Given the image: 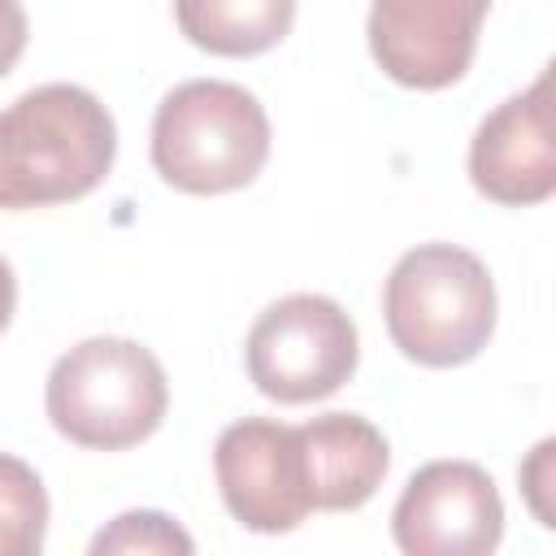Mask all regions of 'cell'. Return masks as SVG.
Returning <instances> with one entry per match:
<instances>
[{
  "label": "cell",
  "mask_w": 556,
  "mask_h": 556,
  "mask_svg": "<svg viewBox=\"0 0 556 556\" xmlns=\"http://www.w3.org/2000/svg\"><path fill=\"white\" fill-rule=\"evenodd\" d=\"M113 161V113L78 83H43L0 109V208L83 200L109 178Z\"/></svg>",
  "instance_id": "1"
},
{
  "label": "cell",
  "mask_w": 556,
  "mask_h": 556,
  "mask_svg": "<svg viewBox=\"0 0 556 556\" xmlns=\"http://www.w3.org/2000/svg\"><path fill=\"white\" fill-rule=\"evenodd\" d=\"M382 317L408 361L426 369L469 365L491 343L500 317L491 269L469 248L417 243L382 282Z\"/></svg>",
  "instance_id": "2"
},
{
  "label": "cell",
  "mask_w": 556,
  "mask_h": 556,
  "mask_svg": "<svg viewBox=\"0 0 556 556\" xmlns=\"http://www.w3.org/2000/svg\"><path fill=\"white\" fill-rule=\"evenodd\" d=\"M43 408L61 439L91 452H126L161 430L169 382L143 343L96 334L52 361Z\"/></svg>",
  "instance_id": "3"
},
{
  "label": "cell",
  "mask_w": 556,
  "mask_h": 556,
  "mask_svg": "<svg viewBox=\"0 0 556 556\" xmlns=\"http://www.w3.org/2000/svg\"><path fill=\"white\" fill-rule=\"evenodd\" d=\"M269 161V117L261 100L226 78L178 83L152 117V169L187 195L248 187Z\"/></svg>",
  "instance_id": "4"
},
{
  "label": "cell",
  "mask_w": 556,
  "mask_h": 556,
  "mask_svg": "<svg viewBox=\"0 0 556 556\" xmlns=\"http://www.w3.org/2000/svg\"><path fill=\"white\" fill-rule=\"evenodd\" d=\"M361 361V334L348 308L317 291L274 300L248 330L243 365L252 387L278 404L334 395Z\"/></svg>",
  "instance_id": "5"
},
{
  "label": "cell",
  "mask_w": 556,
  "mask_h": 556,
  "mask_svg": "<svg viewBox=\"0 0 556 556\" xmlns=\"http://www.w3.org/2000/svg\"><path fill=\"white\" fill-rule=\"evenodd\" d=\"M391 539L408 556H486L504 539V500L495 478L473 460L421 465L395 508Z\"/></svg>",
  "instance_id": "6"
},
{
  "label": "cell",
  "mask_w": 556,
  "mask_h": 556,
  "mask_svg": "<svg viewBox=\"0 0 556 556\" xmlns=\"http://www.w3.org/2000/svg\"><path fill=\"white\" fill-rule=\"evenodd\" d=\"M213 473L226 513L256 534H287L313 513L295 426L269 417L230 421L213 443Z\"/></svg>",
  "instance_id": "7"
},
{
  "label": "cell",
  "mask_w": 556,
  "mask_h": 556,
  "mask_svg": "<svg viewBox=\"0 0 556 556\" xmlns=\"http://www.w3.org/2000/svg\"><path fill=\"white\" fill-rule=\"evenodd\" d=\"M491 0H374L369 52L378 70L413 91H443L465 78Z\"/></svg>",
  "instance_id": "8"
},
{
  "label": "cell",
  "mask_w": 556,
  "mask_h": 556,
  "mask_svg": "<svg viewBox=\"0 0 556 556\" xmlns=\"http://www.w3.org/2000/svg\"><path fill=\"white\" fill-rule=\"evenodd\" d=\"M469 182L478 195L508 208L543 204L556 191L552 65L478 122L469 139Z\"/></svg>",
  "instance_id": "9"
},
{
  "label": "cell",
  "mask_w": 556,
  "mask_h": 556,
  "mask_svg": "<svg viewBox=\"0 0 556 556\" xmlns=\"http://www.w3.org/2000/svg\"><path fill=\"white\" fill-rule=\"evenodd\" d=\"M313 513H352L369 504L391 469L387 434L361 413H321L295 426Z\"/></svg>",
  "instance_id": "10"
},
{
  "label": "cell",
  "mask_w": 556,
  "mask_h": 556,
  "mask_svg": "<svg viewBox=\"0 0 556 556\" xmlns=\"http://www.w3.org/2000/svg\"><path fill=\"white\" fill-rule=\"evenodd\" d=\"M187 43L213 56H261L291 35L295 0H174Z\"/></svg>",
  "instance_id": "11"
},
{
  "label": "cell",
  "mask_w": 556,
  "mask_h": 556,
  "mask_svg": "<svg viewBox=\"0 0 556 556\" xmlns=\"http://www.w3.org/2000/svg\"><path fill=\"white\" fill-rule=\"evenodd\" d=\"M48 534V491L39 473L0 452V556H39Z\"/></svg>",
  "instance_id": "12"
},
{
  "label": "cell",
  "mask_w": 556,
  "mask_h": 556,
  "mask_svg": "<svg viewBox=\"0 0 556 556\" xmlns=\"http://www.w3.org/2000/svg\"><path fill=\"white\" fill-rule=\"evenodd\" d=\"M135 556V552H195V539L165 513L156 508H135V513H122L113 517L96 539H91V556Z\"/></svg>",
  "instance_id": "13"
},
{
  "label": "cell",
  "mask_w": 556,
  "mask_h": 556,
  "mask_svg": "<svg viewBox=\"0 0 556 556\" xmlns=\"http://www.w3.org/2000/svg\"><path fill=\"white\" fill-rule=\"evenodd\" d=\"M552 452H556V439H543L534 452H530V460L521 465V491H526V504H530V513L539 517V526H556V513H552V504L543 500V491L552 486V478H556V465H552Z\"/></svg>",
  "instance_id": "14"
},
{
  "label": "cell",
  "mask_w": 556,
  "mask_h": 556,
  "mask_svg": "<svg viewBox=\"0 0 556 556\" xmlns=\"http://www.w3.org/2000/svg\"><path fill=\"white\" fill-rule=\"evenodd\" d=\"M26 9L22 0H0V78L17 65V56L26 52Z\"/></svg>",
  "instance_id": "15"
},
{
  "label": "cell",
  "mask_w": 556,
  "mask_h": 556,
  "mask_svg": "<svg viewBox=\"0 0 556 556\" xmlns=\"http://www.w3.org/2000/svg\"><path fill=\"white\" fill-rule=\"evenodd\" d=\"M13 313H17V278H13V265L0 256V334L9 330Z\"/></svg>",
  "instance_id": "16"
}]
</instances>
